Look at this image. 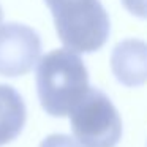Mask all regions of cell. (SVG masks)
<instances>
[{"label":"cell","instance_id":"8","mask_svg":"<svg viewBox=\"0 0 147 147\" xmlns=\"http://www.w3.org/2000/svg\"><path fill=\"white\" fill-rule=\"evenodd\" d=\"M123 7L138 18H147V0H122Z\"/></svg>","mask_w":147,"mask_h":147},{"label":"cell","instance_id":"4","mask_svg":"<svg viewBox=\"0 0 147 147\" xmlns=\"http://www.w3.org/2000/svg\"><path fill=\"white\" fill-rule=\"evenodd\" d=\"M41 55L40 35L26 24L7 22L0 26V74L22 76L32 71Z\"/></svg>","mask_w":147,"mask_h":147},{"label":"cell","instance_id":"5","mask_svg":"<svg viewBox=\"0 0 147 147\" xmlns=\"http://www.w3.org/2000/svg\"><path fill=\"white\" fill-rule=\"evenodd\" d=\"M111 68L123 86H144L147 82V43L138 38L117 43L111 54Z\"/></svg>","mask_w":147,"mask_h":147},{"label":"cell","instance_id":"2","mask_svg":"<svg viewBox=\"0 0 147 147\" xmlns=\"http://www.w3.org/2000/svg\"><path fill=\"white\" fill-rule=\"evenodd\" d=\"M59 38L74 52H95L109 38L111 22L100 0H45Z\"/></svg>","mask_w":147,"mask_h":147},{"label":"cell","instance_id":"6","mask_svg":"<svg viewBox=\"0 0 147 147\" xmlns=\"http://www.w3.org/2000/svg\"><path fill=\"white\" fill-rule=\"evenodd\" d=\"M27 119V109L21 93L14 87L0 84V147L21 134Z\"/></svg>","mask_w":147,"mask_h":147},{"label":"cell","instance_id":"3","mask_svg":"<svg viewBox=\"0 0 147 147\" xmlns=\"http://www.w3.org/2000/svg\"><path fill=\"white\" fill-rule=\"evenodd\" d=\"M70 123L81 147H115L122 138L120 114L108 95L95 87L70 112Z\"/></svg>","mask_w":147,"mask_h":147},{"label":"cell","instance_id":"7","mask_svg":"<svg viewBox=\"0 0 147 147\" xmlns=\"http://www.w3.org/2000/svg\"><path fill=\"white\" fill-rule=\"evenodd\" d=\"M40 147H81L74 138L68 134H49L41 141Z\"/></svg>","mask_w":147,"mask_h":147},{"label":"cell","instance_id":"1","mask_svg":"<svg viewBox=\"0 0 147 147\" xmlns=\"http://www.w3.org/2000/svg\"><path fill=\"white\" fill-rule=\"evenodd\" d=\"M36 93L49 115L65 117L90 90L89 73L79 54L67 48L41 57L35 71Z\"/></svg>","mask_w":147,"mask_h":147},{"label":"cell","instance_id":"9","mask_svg":"<svg viewBox=\"0 0 147 147\" xmlns=\"http://www.w3.org/2000/svg\"><path fill=\"white\" fill-rule=\"evenodd\" d=\"M2 19H3V10L0 7V26H2Z\"/></svg>","mask_w":147,"mask_h":147}]
</instances>
